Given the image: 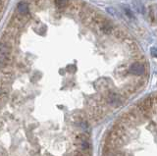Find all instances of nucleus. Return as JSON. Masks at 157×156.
<instances>
[{
  "label": "nucleus",
  "instance_id": "1",
  "mask_svg": "<svg viewBox=\"0 0 157 156\" xmlns=\"http://www.w3.org/2000/svg\"><path fill=\"white\" fill-rule=\"evenodd\" d=\"M129 71L131 74L132 75H136V76H141L144 75V73L146 72V68H145V65L144 63L141 62H135L132 63V64L130 66L129 68Z\"/></svg>",
  "mask_w": 157,
  "mask_h": 156
},
{
  "label": "nucleus",
  "instance_id": "2",
  "mask_svg": "<svg viewBox=\"0 0 157 156\" xmlns=\"http://www.w3.org/2000/svg\"><path fill=\"white\" fill-rule=\"evenodd\" d=\"M17 14L22 16H29V6L26 2H20L17 5Z\"/></svg>",
  "mask_w": 157,
  "mask_h": 156
},
{
  "label": "nucleus",
  "instance_id": "3",
  "mask_svg": "<svg viewBox=\"0 0 157 156\" xmlns=\"http://www.w3.org/2000/svg\"><path fill=\"white\" fill-rule=\"evenodd\" d=\"M10 64V56L0 55V70L5 69Z\"/></svg>",
  "mask_w": 157,
  "mask_h": 156
},
{
  "label": "nucleus",
  "instance_id": "4",
  "mask_svg": "<svg viewBox=\"0 0 157 156\" xmlns=\"http://www.w3.org/2000/svg\"><path fill=\"white\" fill-rule=\"evenodd\" d=\"M69 0H55V5L58 9H65L68 7Z\"/></svg>",
  "mask_w": 157,
  "mask_h": 156
},
{
  "label": "nucleus",
  "instance_id": "5",
  "mask_svg": "<svg viewBox=\"0 0 157 156\" xmlns=\"http://www.w3.org/2000/svg\"><path fill=\"white\" fill-rule=\"evenodd\" d=\"M151 54L157 57V47H152L151 48Z\"/></svg>",
  "mask_w": 157,
  "mask_h": 156
},
{
  "label": "nucleus",
  "instance_id": "6",
  "mask_svg": "<svg viewBox=\"0 0 157 156\" xmlns=\"http://www.w3.org/2000/svg\"><path fill=\"white\" fill-rule=\"evenodd\" d=\"M76 156H83V155H82V154L81 152H78V154H77Z\"/></svg>",
  "mask_w": 157,
  "mask_h": 156
}]
</instances>
